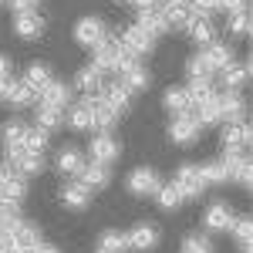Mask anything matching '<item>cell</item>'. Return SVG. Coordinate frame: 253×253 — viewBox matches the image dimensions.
Returning <instances> with one entry per match:
<instances>
[{"mask_svg":"<svg viewBox=\"0 0 253 253\" xmlns=\"http://www.w3.org/2000/svg\"><path fill=\"white\" fill-rule=\"evenodd\" d=\"M122 58H128V51L118 44V38H105L98 47H91V64H88V68H95L98 75L105 78L108 71H118Z\"/></svg>","mask_w":253,"mask_h":253,"instance_id":"6da1fadb","label":"cell"},{"mask_svg":"<svg viewBox=\"0 0 253 253\" xmlns=\"http://www.w3.org/2000/svg\"><path fill=\"white\" fill-rule=\"evenodd\" d=\"M118 44H122L132 58H138V61L145 58V54H152V51H156V38H152L149 31H142L138 24H128V27L118 34Z\"/></svg>","mask_w":253,"mask_h":253,"instance_id":"7a4b0ae2","label":"cell"},{"mask_svg":"<svg viewBox=\"0 0 253 253\" xmlns=\"http://www.w3.org/2000/svg\"><path fill=\"white\" fill-rule=\"evenodd\" d=\"M199 135H203V128H199V122L193 118V112L172 115V122H169V138H172L179 149H189V145H196V142H199Z\"/></svg>","mask_w":253,"mask_h":253,"instance_id":"3957f363","label":"cell"},{"mask_svg":"<svg viewBox=\"0 0 253 253\" xmlns=\"http://www.w3.org/2000/svg\"><path fill=\"white\" fill-rule=\"evenodd\" d=\"M172 186L182 193V199H196V196L206 193V179H203V172H199V166H193V162H186V166L175 169Z\"/></svg>","mask_w":253,"mask_h":253,"instance_id":"277c9868","label":"cell"},{"mask_svg":"<svg viewBox=\"0 0 253 253\" xmlns=\"http://www.w3.org/2000/svg\"><path fill=\"white\" fill-rule=\"evenodd\" d=\"M223 152H247L253 142L250 122H223Z\"/></svg>","mask_w":253,"mask_h":253,"instance_id":"5b68a950","label":"cell"},{"mask_svg":"<svg viewBox=\"0 0 253 253\" xmlns=\"http://www.w3.org/2000/svg\"><path fill=\"white\" fill-rule=\"evenodd\" d=\"M0 101L14 105V108H27V105L38 101V91H34L24 78H7L3 84H0Z\"/></svg>","mask_w":253,"mask_h":253,"instance_id":"8992f818","label":"cell"},{"mask_svg":"<svg viewBox=\"0 0 253 253\" xmlns=\"http://www.w3.org/2000/svg\"><path fill=\"white\" fill-rule=\"evenodd\" d=\"M159 186H162V179H159V172L152 166H138V169H132L128 179H125V189L132 196H156Z\"/></svg>","mask_w":253,"mask_h":253,"instance_id":"52a82bcc","label":"cell"},{"mask_svg":"<svg viewBox=\"0 0 253 253\" xmlns=\"http://www.w3.org/2000/svg\"><path fill=\"white\" fill-rule=\"evenodd\" d=\"M216 101H219V122H247L250 115V105L240 91H219Z\"/></svg>","mask_w":253,"mask_h":253,"instance_id":"ba28073f","label":"cell"},{"mask_svg":"<svg viewBox=\"0 0 253 253\" xmlns=\"http://www.w3.org/2000/svg\"><path fill=\"white\" fill-rule=\"evenodd\" d=\"M108 38V31H105V20L101 17H81L78 24H75V41H78L81 47H98L101 41Z\"/></svg>","mask_w":253,"mask_h":253,"instance_id":"9c48e42d","label":"cell"},{"mask_svg":"<svg viewBox=\"0 0 253 253\" xmlns=\"http://www.w3.org/2000/svg\"><path fill=\"white\" fill-rule=\"evenodd\" d=\"M203 226H206L210 233L230 230V226H233V210H230V203H226V199H213V203L206 206V213H203Z\"/></svg>","mask_w":253,"mask_h":253,"instance_id":"30bf717a","label":"cell"},{"mask_svg":"<svg viewBox=\"0 0 253 253\" xmlns=\"http://www.w3.org/2000/svg\"><path fill=\"white\" fill-rule=\"evenodd\" d=\"M216 75H219L223 91H243V88H247V81H250V61H233V64L219 68Z\"/></svg>","mask_w":253,"mask_h":253,"instance_id":"8fae6325","label":"cell"},{"mask_svg":"<svg viewBox=\"0 0 253 253\" xmlns=\"http://www.w3.org/2000/svg\"><path fill=\"white\" fill-rule=\"evenodd\" d=\"M88 152H91V162L112 166L122 149H118V142H115V135H112V132H98V135L88 142Z\"/></svg>","mask_w":253,"mask_h":253,"instance_id":"7c38bea8","label":"cell"},{"mask_svg":"<svg viewBox=\"0 0 253 253\" xmlns=\"http://www.w3.org/2000/svg\"><path fill=\"white\" fill-rule=\"evenodd\" d=\"M71 95H75V91H71V84H64V81H54V78H51V81H47V84L38 91V105H51V108H61V112H64V108L71 105Z\"/></svg>","mask_w":253,"mask_h":253,"instance_id":"4fadbf2b","label":"cell"},{"mask_svg":"<svg viewBox=\"0 0 253 253\" xmlns=\"http://www.w3.org/2000/svg\"><path fill=\"white\" fill-rule=\"evenodd\" d=\"M75 179H78L88 193H95V189H105V186L112 182V169L101 166V162H84V169H81Z\"/></svg>","mask_w":253,"mask_h":253,"instance_id":"5bb4252c","label":"cell"},{"mask_svg":"<svg viewBox=\"0 0 253 253\" xmlns=\"http://www.w3.org/2000/svg\"><path fill=\"white\" fill-rule=\"evenodd\" d=\"M64 125H71V132H91V98H81L75 105H68Z\"/></svg>","mask_w":253,"mask_h":253,"instance_id":"9a60e30c","label":"cell"},{"mask_svg":"<svg viewBox=\"0 0 253 253\" xmlns=\"http://www.w3.org/2000/svg\"><path fill=\"white\" fill-rule=\"evenodd\" d=\"M125 236H128V250L149 253L159 247V230L152 223H138V226H132V233H125Z\"/></svg>","mask_w":253,"mask_h":253,"instance_id":"2e32d148","label":"cell"},{"mask_svg":"<svg viewBox=\"0 0 253 253\" xmlns=\"http://www.w3.org/2000/svg\"><path fill=\"white\" fill-rule=\"evenodd\" d=\"M14 34L27 41H38L44 34V17L38 10H24V14H14Z\"/></svg>","mask_w":253,"mask_h":253,"instance_id":"e0dca14e","label":"cell"},{"mask_svg":"<svg viewBox=\"0 0 253 253\" xmlns=\"http://www.w3.org/2000/svg\"><path fill=\"white\" fill-rule=\"evenodd\" d=\"M98 98H101V101H105L108 108H115L118 115H125V112L132 108V91H128V88H125L122 81H112V84H105Z\"/></svg>","mask_w":253,"mask_h":253,"instance_id":"ac0fdd59","label":"cell"},{"mask_svg":"<svg viewBox=\"0 0 253 253\" xmlns=\"http://www.w3.org/2000/svg\"><path fill=\"white\" fill-rule=\"evenodd\" d=\"M101 88H105V78L98 75L95 68H81L75 75V84H71V91H78L81 98H98Z\"/></svg>","mask_w":253,"mask_h":253,"instance_id":"d6986e66","label":"cell"},{"mask_svg":"<svg viewBox=\"0 0 253 253\" xmlns=\"http://www.w3.org/2000/svg\"><path fill=\"white\" fill-rule=\"evenodd\" d=\"M54 166H58L61 175H71L75 179L84 169V156H81V149H75V145H61L58 156H54Z\"/></svg>","mask_w":253,"mask_h":253,"instance_id":"ffe728a7","label":"cell"},{"mask_svg":"<svg viewBox=\"0 0 253 253\" xmlns=\"http://www.w3.org/2000/svg\"><path fill=\"white\" fill-rule=\"evenodd\" d=\"M162 17H166V24H169V31H175V27L186 31V24L193 20L189 0H169V3H162Z\"/></svg>","mask_w":253,"mask_h":253,"instance_id":"44dd1931","label":"cell"},{"mask_svg":"<svg viewBox=\"0 0 253 253\" xmlns=\"http://www.w3.org/2000/svg\"><path fill=\"white\" fill-rule=\"evenodd\" d=\"M115 125H118L115 108H108L101 98H91V128H95V132H112Z\"/></svg>","mask_w":253,"mask_h":253,"instance_id":"7402d4cb","label":"cell"},{"mask_svg":"<svg viewBox=\"0 0 253 253\" xmlns=\"http://www.w3.org/2000/svg\"><path fill=\"white\" fill-rule=\"evenodd\" d=\"M10 240H14L17 250H34V247L41 243V230L34 226V223H27V219H17L14 230H10Z\"/></svg>","mask_w":253,"mask_h":253,"instance_id":"603a6c76","label":"cell"},{"mask_svg":"<svg viewBox=\"0 0 253 253\" xmlns=\"http://www.w3.org/2000/svg\"><path fill=\"white\" fill-rule=\"evenodd\" d=\"M162 105L169 115H182V112H193L189 105V95H186V84H169L166 95H162Z\"/></svg>","mask_w":253,"mask_h":253,"instance_id":"cb8c5ba5","label":"cell"},{"mask_svg":"<svg viewBox=\"0 0 253 253\" xmlns=\"http://www.w3.org/2000/svg\"><path fill=\"white\" fill-rule=\"evenodd\" d=\"M61 203H64L68 210H88V203H91V193L81 186L78 179H71L68 186H61Z\"/></svg>","mask_w":253,"mask_h":253,"instance_id":"d4e9b609","label":"cell"},{"mask_svg":"<svg viewBox=\"0 0 253 253\" xmlns=\"http://www.w3.org/2000/svg\"><path fill=\"white\" fill-rule=\"evenodd\" d=\"M27 196V179L20 172H14L7 182H0V203H7V206H20V199Z\"/></svg>","mask_w":253,"mask_h":253,"instance_id":"484cf974","label":"cell"},{"mask_svg":"<svg viewBox=\"0 0 253 253\" xmlns=\"http://www.w3.org/2000/svg\"><path fill=\"white\" fill-rule=\"evenodd\" d=\"M186 34L199 44V47H206V44H213L216 41V27H213V17H193L186 24Z\"/></svg>","mask_w":253,"mask_h":253,"instance_id":"4316f807","label":"cell"},{"mask_svg":"<svg viewBox=\"0 0 253 253\" xmlns=\"http://www.w3.org/2000/svg\"><path fill=\"white\" fill-rule=\"evenodd\" d=\"M199 172H203V179H206V186H226V182H233V172L226 169L223 159H210V162H203Z\"/></svg>","mask_w":253,"mask_h":253,"instance_id":"83f0119b","label":"cell"},{"mask_svg":"<svg viewBox=\"0 0 253 253\" xmlns=\"http://www.w3.org/2000/svg\"><path fill=\"white\" fill-rule=\"evenodd\" d=\"M135 24L142 27V31H149L152 38H159V34L169 31V24H166V17H162V7H145V10H138Z\"/></svg>","mask_w":253,"mask_h":253,"instance_id":"f1b7e54d","label":"cell"},{"mask_svg":"<svg viewBox=\"0 0 253 253\" xmlns=\"http://www.w3.org/2000/svg\"><path fill=\"white\" fill-rule=\"evenodd\" d=\"M203 58L210 61V64H213L216 71H219V68H226V64H233V47H230V44H223V41L216 38L213 44H206V47H203Z\"/></svg>","mask_w":253,"mask_h":253,"instance_id":"f546056e","label":"cell"},{"mask_svg":"<svg viewBox=\"0 0 253 253\" xmlns=\"http://www.w3.org/2000/svg\"><path fill=\"white\" fill-rule=\"evenodd\" d=\"M38 105V101H34ZM34 122H38L41 132H54L64 125V112L61 108H51V105H38V112H34Z\"/></svg>","mask_w":253,"mask_h":253,"instance_id":"4dcf8cb0","label":"cell"},{"mask_svg":"<svg viewBox=\"0 0 253 253\" xmlns=\"http://www.w3.org/2000/svg\"><path fill=\"white\" fill-rule=\"evenodd\" d=\"M14 172H20L24 179H31V175H38V172H44V152H20V159L10 166Z\"/></svg>","mask_w":253,"mask_h":253,"instance_id":"1f68e13d","label":"cell"},{"mask_svg":"<svg viewBox=\"0 0 253 253\" xmlns=\"http://www.w3.org/2000/svg\"><path fill=\"white\" fill-rule=\"evenodd\" d=\"M186 95H189V105H203L206 98L216 95V84L210 78H189V84H186Z\"/></svg>","mask_w":253,"mask_h":253,"instance_id":"d6a6232c","label":"cell"},{"mask_svg":"<svg viewBox=\"0 0 253 253\" xmlns=\"http://www.w3.org/2000/svg\"><path fill=\"white\" fill-rule=\"evenodd\" d=\"M24 135H27L24 118H7L3 128H0V142H3V149H7V145H24Z\"/></svg>","mask_w":253,"mask_h":253,"instance_id":"836d02e7","label":"cell"},{"mask_svg":"<svg viewBox=\"0 0 253 253\" xmlns=\"http://www.w3.org/2000/svg\"><path fill=\"white\" fill-rule=\"evenodd\" d=\"M98 250L101 253H125L128 250V236L122 233V230H105V233L98 236Z\"/></svg>","mask_w":253,"mask_h":253,"instance_id":"e575fe53","label":"cell"},{"mask_svg":"<svg viewBox=\"0 0 253 253\" xmlns=\"http://www.w3.org/2000/svg\"><path fill=\"white\" fill-rule=\"evenodd\" d=\"M24 81H27L34 91H41V88L51 81V64H44V61H31L27 71H24Z\"/></svg>","mask_w":253,"mask_h":253,"instance_id":"d590c367","label":"cell"},{"mask_svg":"<svg viewBox=\"0 0 253 253\" xmlns=\"http://www.w3.org/2000/svg\"><path fill=\"white\" fill-rule=\"evenodd\" d=\"M156 203H159V210H166V213H175V210H179L186 199H182V193H179L172 182H169V186H159V189H156Z\"/></svg>","mask_w":253,"mask_h":253,"instance_id":"8d00e7d4","label":"cell"},{"mask_svg":"<svg viewBox=\"0 0 253 253\" xmlns=\"http://www.w3.org/2000/svg\"><path fill=\"white\" fill-rule=\"evenodd\" d=\"M226 31L233 38H250V10H230L226 14Z\"/></svg>","mask_w":253,"mask_h":253,"instance_id":"74e56055","label":"cell"},{"mask_svg":"<svg viewBox=\"0 0 253 253\" xmlns=\"http://www.w3.org/2000/svg\"><path fill=\"white\" fill-rule=\"evenodd\" d=\"M186 75H189V78H210V81H213L216 78V68L203 58V51H199V54H193V58L186 61Z\"/></svg>","mask_w":253,"mask_h":253,"instance_id":"f35d334b","label":"cell"},{"mask_svg":"<svg viewBox=\"0 0 253 253\" xmlns=\"http://www.w3.org/2000/svg\"><path fill=\"white\" fill-rule=\"evenodd\" d=\"M182 253H213V240L206 233H189L182 240Z\"/></svg>","mask_w":253,"mask_h":253,"instance_id":"ab89813d","label":"cell"},{"mask_svg":"<svg viewBox=\"0 0 253 253\" xmlns=\"http://www.w3.org/2000/svg\"><path fill=\"white\" fill-rule=\"evenodd\" d=\"M236 233V240H240V250L250 253V233H253V223L247 219V216H240V219H233V226H230Z\"/></svg>","mask_w":253,"mask_h":253,"instance_id":"60d3db41","label":"cell"},{"mask_svg":"<svg viewBox=\"0 0 253 253\" xmlns=\"http://www.w3.org/2000/svg\"><path fill=\"white\" fill-rule=\"evenodd\" d=\"M24 149H27V152H44V149H47V132H41V128H27V135H24Z\"/></svg>","mask_w":253,"mask_h":253,"instance_id":"b9f144b4","label":"cell"},{"mask_svg":"<svg viewBox=\"0 0 253 253\" xmlns=\"http://www.w3.org/2000/svg\"><path fill=\"white\" fill-rule=\"evenodd\" d=\"M193 17H213V10H219V0H189Z\"/></svg>","mask_w":253,"mask_h":253,"instance_id":"7bdbcfd3","label":"cell"},{"mask_svg":"<svg viewBox=\"0 0 253 253\" xmlns=\"http://www.w3.org/2000/svg\"><path fill=\"white\" fill-rule=\"evenodd\" d=\"M233 179L243 186V189H250V182H253V169H250V156L243 159L240 166H236V172H233Z\"/></svg>","mask_w":253,"mask_h":253,"instance_id":"ee69618b","label":"cell"},{"mask_svg":"<svg viewBox=\"0 0 253 253\" xmlns=\"http://www.w3.org/2000/svg\"><path fill=\"white\" fill-rule=\"evenodd\" d=\"M7 78H14V61L7 58V54H0V84Z\"/></svg>","mask_w":253,"mask_h":253,"instance_id":"f6af8a7d","label":"cell"},{"mask_svg":"<svg viewBox=\"0 0 253 253\" xmlns=\"http://www.w3.org/2000/svg\"><path fill=\"white\" fill-rule=\"evenodd\" d=\"M219 10H250V0H219Z\"/></svg>","mask_w":253,"mask_h":253,"instance_id":"bcb514c9","label":"cell"},{"mask_svg":"<svg viewBox=\"0 0 253 253\" xmlns=\"http://www.w3.org/2000/svg\"><path fill=\"white\" fill-rule=\"evenodd\" d=\"M27 253H61V250L54 247V243H44V240H41L38 247H34V250H27Z\"/></svg>","mask_w":253,"mask_h":253,"instance_id":"7dc6e473","label":"cell"},{"mask_svg":"<svg viewBox=\"0 0 253 253\" xmlns=\"http://www.w3.org/2000/svg\"><path fill=\"white\" fill-rule=\"evenodd\" d=\"M128 3H135L138 10H145V7H162L159 0H128Z\"/></svg>","mask_w":253,"mask_h":253,"instance_id":"c3c4849f","label":"cell"},{"mask_svg":"<svg viewBox=\"0 0 253 253\" xmlns=\"http://www.w3.org/2000/svg\"><path fill=\"white\" fill-rule=\"evenodd\" d=\"M10 175H14V169H10V166H7V162H0V182H7V179H10Z\"/></svg>","mask_w":253,"mask_h":253,"instance_id":"681fc988","label":"cell"},{"mask_svg":"<svg viewBox=\"0 0 253 253\" xmlns=\"http://www.w3.org/2000/svg\"><path fill=\"white\" fill-rule=\"evenodd\" d=\"M3 253H27V250H17V247H14V250H3Z\"/></svg>","mask_w":253,"mask_h":253,"instance_id":"f907efd6","label":"cell"},{"mask_svg":"<svg viewBox=\"0 0 253 253\" xmlns=\"http://www.w3.org/2000/svg\"><path fill=\"white\" fill-rule=\"evenodd\" d=\"M122 3H128V0H122Z\"/></svg>","mask_w":253,"mask_h":253,"instance_id":"816d5d0a","label":"cell"},{"mask_svg":"<svg viewBox=\"0 0 253 253\" xmlns=\"http://www.w3.org/2000/svg\"><path fill=\"white\" fill-rule=\"evenodd\" d=\"M0 3H3V0H0Z\"/></svg>","mask_w":253,"mask_h":253,"instance_id":"f5cc1de1","label":"cell"},{"mask_svg":"<svg viewBox=\"0 0 253 253\" xmlns=\"http://www.w3.org/2000/svg\"><path fill=\"white\" fill-rule=\"evenodd\" d=\"M98 253H101V250H98Z\"/></svg>","mask_w":253,"mask_h":253,"instance_id":"db71d44e","label":"cell"}]
</instances>
